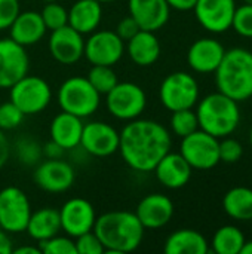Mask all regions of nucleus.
<instances>
[{
	"label": "nucleus",
	"instance_id": "nucleus-30",
	"mask_svg": "<svg viewBox=\"0 0 252 254\" xmlns=\"http://www.w3.org/2000/svg\"><path fill=\"white\" fill-rule=\"evenodd\" d=\"M86 79L100 94H108L119 82L111 65H92Z\"/></svg>",
	"mask_w": 252,
	"mask_h": 254
},
{
	"label": "nucleus",
	"instance_id": "nucleus-39",
	"mask_svg": "<svg viewBox=\"0 0 252 254\" xmlns=\"http://www.w3.org/2000/svg\"><path fill=\"white\" fill-rule=\"evenodd\" d=\"M16 150H18V156L22 162L25 164H34L40 155H42V149L39 144H36L31 140H21L16 144Z\"/></svg>",
	"mask_w": 252,
	"mask_h": 254
},
{
	"label": "nucleus",
	"instance_id": "nucleus-12",
	"mask_svg": "<svg viewBox=\"0 0 252 254\" xmlns=\"http://www.w3.org/2000/svg\"><path fill=\"white\" fill-rule=\"evenodd\" d=\"M236 0H198L193 12L202 28L212 34H221L232 28Z\"/></svg>",
	"mask_w": 252,
	"mask_h": 254
},
{
	"label": "nucleus",
	"instance_id": "nucleus-6",
	"mask_svg": "<svg viewBox=\"0 0 252 254\" xmlns=\"http://www.w3.org/2000/svg\"><path fill=\"white\" fill-rule=\"evenodd\" d=\"M199 83L187 71H174L168 74L159 88L162 106L169 112L193 109L199 101Z\"/></svg>",
	"mask_w": 252,
	"mask_h": 254
},
{
	"label": "nucleus",
	"instance_id": "nucleus-5",
	"mask_svg": "<svg viewBox=\"0 0 252 254\" xmlns=\"http://www.w3.org/2000/svg\"><path fill=\"white\" fill-rule=\"evenodd\" d=\"M100 92L83 76H73L62 82L58 89V104L62 112L79 118L94 115L100 107Z\"/></svg>",
	"mask_w": 252,
	"mask_h": 254
},
{
	"label": "nucleus",
	"instance_id": "nucleus-28",
	"mask_svg": "<svg viewBox=\"0 0 252 254\" xmlns=\"http://www.w3.org/2000/svg\"><path fill=\"white\" fill-rule=\"evenodd\" d=\"M224 213L236 222L252 220V189L247 186H235L223 196Z\"/></svg>",
	"mask_w": 252,
	"mask_h": 254
},
{
	"label": "nucleus",
	"instance_id": "nucleus-34",
	"mask_svg": "<svg viewBox=\"0 0 252 254\" xmlns=\"http://www.w3.org/2000/svg\"><path fill=\"white\" fill-rule=\"evenodd\" d=\"M232 28L242 37L252 39V4L244 3L236 6Z\"/></svg>",
	"mask_w": 252,
	"mask_h": 254
},
{
	"label": "nucleus",
	"instance_id": "nucleus-44",
	"mask_svg": "<svg viewBox=\"0 0 252 254\" xmlns=\"http://www.w3.org/2000/svg\"><path fill=\"white\" fill-rule=\"evenodd\" d=\"M12 250L13 247H12L10 238L7 237V232L0 229V254H10Z\"/></svg>",
	"mask_w": 252,
	"mask_h": 254
},
{
	"label": "nucleus",
	"instance_id": "nucleus-1",
	"mask_svg": "<svg viewBox=\"0 0 252 254\" xmlns=\"http://www.w3.org/2000/svg\"><path fill=\"white\" fill-rule=\"evenodd\" d=\"M119 134V152L123 161L140 173L153 171L172 146L169 131L151 119L129 121Z\"/></svg>",
	"mask_w": 252,
	"mask_h": 254
},
{
	"label": "nucleus",
	"instance_id": "nucleus-49",
	"mask_svg": "<svg viewBox=\"0 0 252 254\" xmlns=\"http://www.w3.org/2000/svg\"><path fill=\"white\" fill-rule=\"evenodd\" d=\"M245 3H248V4H252V0H244Z\"/></svg>",
	"mask_w": 252,
	"mask_h": 254
},
{
	"label": "nucleus",
	"instance_id": "nucleus-25",
	"mask_svg": "<svg viewBox=\"0 0 252 254\" xmlns=\"http://www.w3.org/2000/svg\"><path fill=\"white\" fill-rule=\"evenodd\" d=\"M102 19V6L98 0H77L68 10V25L80 34L94 33Z\"/></svg>",
	"mask_w": 252,
	"mask_h": 254
},
{
	"label": "nucleus",
	"instance_id": "nucleus-32",
	"mask_svg": "<svg viewBox=\"0 0 252 254\" xmlns=\"http://www.w3.org/2000/svg\"><path fill=\"white\" fill-rule=\"evenodd\" d=\"M42 19L46 25V30H56L68 24V10L61 6L58 1H49L40 12Z\"/></svg>",
	"mask_w": 252,
	"mask_h": 254
},
{
	"label": "nucleus",
	"instance_id": "nucleus-15",
	"mask_svg": "<svg viewBox=\"0 0 252 254\" xmlns=\"http://www.w3.org/2000/svg\"><path fill=\"white\" fill-rule=\"evenodd\" d=\"M33 179L36 186L42 190L49 193H62L73 186L76 174L68 162L59 158H48L36 168Z\"/></svg>",
	"mask_w": 252,
	"mask_h": 254
},
{
	"label": "nucleus",
	"instance_id": "nucleus-14",
	"mask_svg": "<svg viewBox=\"0 0 252 254\" xmlns=\"http://www.w3.org/2000/svg\"><path fill=\"white\" fill-rule=\"evenodd\" d=\"M120 134L111 125L94 121L83 125L80 146L92 156L107 158L119 150Z\"/></svg>",
	"mask_w": 252,
	"mask_h": 254
},
{
	"label": "nucleus",
	"instance_id": "nucleus-18",
	"mask_svg": "<svg viewBox=\"0 0 252 254\" xmlns=\"http://www.w3.org/2000/svg\"><path fill=\"white\" fill-rule=\"evenodd\" d=\"M226 54L224 45L214 37H201L195 40L187 51L189 67L201 74L215 73Z\"/></svg>",
	"mask_w": 252,
	"mask_h": 254
},
{
	"label": "nucleus",
	"instance_id": "nucleus-19",
	"mask_svg": "<svg viewBox=\"0 0 252 254\" xmlns=\"http://www.w3.org/2000/svg\"><path fill=\"white\" fill-rule=\"evenodd\" d=\"M135 216L144 229H160L174 217V202L163 193H149L138 202Z\"/></svg>",
	"mask_w": 252,
	"mask_h": 254
},
{
	"label": "nucleus",
	"instance_id": "nucleus-20",
	"mask_svg": "<svg viewBox=\"0 0 252 254\" xmlns=\"http://www.w3.org/2000/svg\"><path fill=\"white\" fill-rule=\"evenodd\" d=\"M128 9L141 30L154 33L165 27L171 15L166 0H128Z\"/></svg>",
	"mask_w": 252,
	"mask_h": 254
},
{
	"label": "nucleus",
	"instance_id": "nucleus-36",
	"mask_svg": "<svg viewBox=\"0 0 252 254\" xmlns=\"http://www.w3.org/2000/svg\"><path fill=\"white\" fill-rule=\"evenodd\" d=\"M24 113L12 103H0V129L9 131L21 125L24 119Z\"/></svg>",
	"mask_w": 252,
	"mask_h": 254
},
{
	"label": "nucleus",
	"instance_id": "nucleus-38",
	"mask_svg": "<svg viewBox=\"0 0 252 254\" xmlns=\"http://www.w3.org/2000/svg\"><path fill=\"white\" fill-rule=\"evenodd\" d=\"M19 12V0H0V31L9 30Z\"/></svg>",
	"mask_w": 252,
	"mask_h": 254
},
{
	"label": "nucleus",
	"instance_id": "nucleus-22",
	"mask_svg": "<svg viewBox=\"0 0 252 254\" xmlns=\"http://www.w3.org/2000/svg\"><path fill=\"white\" fill-rule=\"evenodd\" d=\"M46 31L48 30L42 19V15L36 10L19 12L12 25L9 27L10 39L24 48L40 42Z\"/></svg>",
	"mask_w": 252,
	"mask_h": 254
},
{
	"label": "nucleus",
	"instance_id": "nucleus-2",
	"mask_svg": "<svg viewBox=\"0 0 252 254\" xmlns=\"http://www.w3.org/2000/svg\"><path fill=\"white\" fill-rule=\"evenodd\" d=\"M144 226L135 213L108 211L97 217L94 232L100 238L104 253L125 254L135 252L144 240Z\"/></svg>",
	"mask_w": 252,
	"mask_h": 254
},
{
	"label": "nucleus",
	"instance_id": "nucleus-7",
	"mask_svg": "<svg viewBox=\"0 0 252 254\" xmlns=\"http://www.w3.org/2000/svg\"><path fill=\"white\" fill-rule=\"evenodd\" d=\"M9 89L10 101L25 116L43 112L52 100V91L49 83L39 76H30L28 73L18 82H15Z\"/></svg>",
	"mask_w": 252,
	"mask_h": 254
},
{
	"label": "nucleus",
	"instance_id": "nucleus-45",
	"mask_svg": "<svg viewBox=\"0 0 252 254\" xmlns=\"http://www.w3.org/2000/svg\"><path fill=\"white\" fill-rule=\"evenodd\" d=\"M12 253L15 254H42L39 247H30V246H25V247H19V249H13Z\"/></svg>",
	"mask_w": 252,
	"mask_h": 254
},
{
	"label": "nucleus",
	"instance_id": "nucleus-37",
	"mask_svg": "<svg viewBox=\"0 0 252 254\" xmlns=\"http://www.w3.org/2000/svg\"><path fill=\"white\" fill-rule=\"evenodd\" d=\"M77 254H104V247L94 231L74 238Z\"/></svg>",
	"mask_w": 252,
	"mask_h": 254
},
{
	"label": "nucleus",
	"instance_id": "nucleus-27",
	"mask_svg": "<svg viewBox=\"0 0 252 254\" xmlns=\"http://www.w3.org/2000/svg\"><path fill=\"white\" fill-rule=\"evenodd\" d=\"M25 231L37 243L58 235L61 231L59 211L55 208H49V207L40 208L34 213L31 211Z\"/></svg>",
	"mask_w": 252,
	"mask_h": 254
},
{
	"label": "nucleus",
	"instance_id": "nucleus-16",
	"mask_svg": "<svg viewBox=\"0 0 252 254\" xmlns=\"http://www.w3.org/2000/svg\"><path fill=\"white\" fill-rule=\"evenodd\" d=\"M25 48L10 37L0 39V88H10L28 73Z\"/></svg>",
	"mask_w": 252,
	"mask_h": 254
},
{
	"label": "nucleus",
	"instance_id": "nucleus-31",
	"mask_svg": "<svg viewBox=\"0 0 252 254\" xmlns=\"http://www.w3.org/2000/svg\"><path fill=\"white\" fill-rule=\"evenodd\" d=\"M196 129H199V122H198L196 112L193 109H183V110L172 112L171 131L177 137L183 138V137L195 132Z\"/></svg>",
	"mask_w": 252,
	"mask_h": 254
},
{
	"label": "nucleus",
	"instance_id": "nucleus-47",
	"mask_svg": "<svg viewBox=\"0 0 252 254\" xmlns=\"http://www.w3.org/2000/svg\"><path fill=\"white\" fill-rule=\"evenodd\" d=\"M248 141H250V147H251V150H252V127H251V129H250V135H248Z\"/></svg>",
	"mask_w": 252,
	"mask_h": 254
},
{
	"label": "nucleus",
	"instance_id": "nucleus-33",
	"mask_svg": "<svg viewBox=\"0 0 252 254\" xmlns=\"http://www.w3.org/2000/svg\"><path fill=\"white\" fill-rule=\"evenodd\" d=\"M39 249L42 254H77L74 240L71 237L55 235L49 240L40 241Z\"/></svg>",
	"mask_w": 252,
	"mask_h": 254
},
{
	"label": "nucleus",
	"instance_id": "nucleus-29",
	"mask_svg": "<svg viewBox=\"0 0 252 254\" xmlns=\"http://www.w3.org/2000/svg\"><path fill=\"white\" fill-rule=\"evenodd\" d=\"M245 241L247 238L238 226L224 225L215 231L209 250L215 254H241Z\"/></svg>",
	"mask_w": 252,
	"mask_h": 254
},
{
	"label": "nucleus",
	"instance_id": "nucleus-35",
	"mask_svg": "<svg viewBox=\"0 0 252 254\" xmlns=\"http://www.w3.org/2000/svg\"><path fill=\"white\" fill-rule=\"evenodd\" d=\"M244 156V144L232 135L220 138V162L236 164Z\"/></svg>",
	"mask_w": 252,
	"mask_h": 254
},
{
	"label": "nucleus",
	"instance_id": "nucleus-11",
	"mask_svg": "<svg viewBox=\"0 0 252 254\" xmlns=\"http://www.w3.org/2000/svg\"><path fill=\"white\" fill-rule=\"evenodd\" d=\"M125 54V42L110 30H95L85 40L83 55L92 65H114Z\"/></svg>",
	"mask_w": 252,
	"mask_h": 254
},
{
	"label": "nucleus",
	"instance_id": "nucleus-42",
	"mask_svg": "<svg viewBox=\"0 0 252 254\" xmlns=\"http://www.w3.org/2000/svg\"><path fill=\"white\" fill-rule=\"evenodd\" d=\"M166 1L171 9H175L180 12H187V10H193L198 0H166Z\"/></svg>",
	"mask_w": 252,
	"mask_h": 254
},
{
	"label": "nucleus",
	"instance_id": "nucleus-10",
	"mask_svg": "<svg viewBox=\"0 0 252 254\" xmlns=\"http://www.w3.org/2000/svg\"><path fill=\"white\" fill-rule=\"evenodd\" d=\"M31 205L27 195L15 186L0 190V229L7 234L25 232Z\"/></svg>",
	"mask_w": 252,
	"mask_h": 254
},
{
	"label": "nucleus",
	"instance_id": "nucleus-41",
	"mask_svg": "<svg viewBox=\"0 0 252 254\" xmlns=\"http://www.w3.org/2000/svg\"><path fill=\"white\" fill-rule=\"evenodd\" d=\"M9 156H10V146H9L6 135L0 129V168H3L6 165Z\"/></svg>",
	"mask_w": 252,
	"mask_h": 254
},
{
	"label": "nucleus",
	"instance_id": "nucleus-8",
	"mask_svg": "<svg viewBox=\"0 0 252 254\" xmlns=\"http://www.w3.org/2000/svg\"><path fill=\"white\" fill-rule=\"evenodd\" d=\"M180 153L193 170H211L220 164V138L199 128L181 138Z\"/></svg>",
	"mask_w": 252,
	"mask_h": 254
},
{
	"label": "nucleus",
	"instance_id": "nucleus-48",
	"mask_svg": "<svg viewBox=\"0 0 252 254\" xmlns=\"http://www.w3.org/2000/svg\"><path fill=\"white\" fill-rule=\"evenodd\" d=\"M100 3H110V1H114V0H98Z\"/></svg>",
	"mask_w": 252,
	"mask_h": 254
},
{
	"label": "nucleus",
	"instance_id": "nucleus-13",
	"mask_svg": "<svg viewBox=\"0 0 252 254\" xmlns=\"http://www.w3.org/2000/svg\"><path fill=\"white\" fill-rule=\"evenodd\" d=\"M61 231L73 240L94 231L97 222V213L94 205L85 198H71L61 207Z\"/></svg>",
	"mask_w": 252,
	"mask_h": 254
},
{
	"label": "nucleus",
	"instance_id": "nucleus-23",
	"mask_svg": "<svg viewBox=\"0 0 252 254\" xmlns=\"http://www.w3.org/2000/svg\"><path fill=\"white\" fill-rule=\"evenodd\" d=\"M83 125L85 124L82 122V118L67 112H61L50 122V140L64 150L74 149L80 144Z\"/></svg>",
	"mask_w": 252,
	"mask_h": 254
},
{
	"label": "nucleus",
	"instance_id": "nucleus-43",
	"mask_svg": "<svg viewBox=\"0 0 252 254\" xmlns=\"http://www.w3.org/2000/svg\"><path fill=\"white\" fill-rule=\"evenodd\" d=\"M62 152H64V149H61L56 143H53L52 140H50V143H48L45 147H43V150H42V153H45L48 158H50V159H53V158H59L61 155H62Z\"/></svg>",
	"mask_w": 252,
	"mask_h": 254
},
{
	"label": "nucleus",
	"instance_id": "nucleus-26",
	"mask_svg": "<svg viewBox=\"0 0 252 254\" xmlns=\"http://www.w3.org/2000/svg\"><path fill=\"white\" fill-rule=\"evenodd\" d=\"M163 252L166 254H206L209 244L199 231L178 229L166 238Z\"/></svg>",
	"mask_w": 252,
	"mask_h": 254
},
{
	"label": "nucleus",
	"instance_id": "nucleus-17",
	"mask_svg": "<svg viewBox=\"0 0 252 254\" xmlns=\"http://www.w3.org/2000/svg\"><path fill=\"white\" fill-rule=\"evenodd\" d=\"M48 45L53 60L64 65L76 64L85 52L83 34L71 28L68 24L53 30L50 33Z\"/></svg>",
	"mask_w": 252,
	"mask_h": 254
},
{
	"label": "nucleus",
	"instance_id": "nucleus-46",
	"mask_svg": "<svg viewBox=\"0 0 252 254\" xmlns=\"http://www.w3.org/2000/svg\"><path fill=\"white\" fill-rule=\"evenodd\" d=\"M241 254H252V240L251 241H245V244L241 250Z\"/></svg>",
	"mask_w": 252,
	"mask_h": 254
},
{
	"label": "nucleus",
	"instance_id": "nucleus-9",
	"mask_svg": "<svg viewBox=\"0 0 252 254\" xmlns=\"http://www.w3.org/2000/svg\"><path fill=\"white\" fill-rule=\"evenodd\" d=\"M105 95L110 115L120 121L137 119L147 106L144 89L132 82H117V85Z\"/></svg>",
	"mask_w": 252,
	"mask_h": 254
},
{
	"label": "nucleus",
	"instance_id": "nucleus-50",
	"mask_svg": "<svg viewBox=\"0 0 252 254\" xmlns=\"http://www.w3.org/2000/svg\"><path fill=\"white\" fill-rule=\"evenodd\" d=\"M45 3H49V1H56V0H43Z\"/></svg>",
	"mask_w": 252,
	"mask_h": 254
},
{
	"label": "nucleus",
	"instance_id": "nucleus-40",
	"mask_svg": "<svg viewBox=\"0 0 252 254\" xmlns=\"http://www.w3.org/2000/svg\"><path fill=\"white\" fill-rule=\"evenodd\" d=\"M140 30H141V28H140V25L137 24V21H135L131 15H128V16H125L123 19H120V21L117 22L114 31H116V34H117L123 42H128V40L132 39Z\"/></svg>",
	"mask_w": 252,
	"mask_h": 254
},
{
	"label": "nucleus",
	"instance_id": "nucleus-4",
	"mask_svg": "<svg viewBox=\"0 0 252 254\" xmlns=\"http://www.w3.org/2000/svg\"><path fill=\"white\" fill-rule=\"evenodd\" d=\"M196 106L199 128L217 138L232 135L241 124L239 103L220 91L205 95Z\"/></svg>",
	"mask_w": 252,
	"mask_h": 254
},
{
	"label": "nucleus",
	"instance_id": "nucleus-3",
	"mask_svg": "<svg viewBox=\"0 0 252 254\" xmlns=\"http://www.w3.org/2000/svg\"><path fill=\"white\" fill-rule=\"evenodd\" d=\"M214 74L217 91L238 103L252 98V51L245 48L226 49Z\"/></svg>",
	"mask_w": 252,
	"mask_h": 254
},
{
	"label": "nucleus",
	"instance_id": "nucleus-24",
	"mask_svg": "<svg viewBox=\"0 0 252 254\" xmlns=\"http://www.w3.org/2000/svg\"><path fill=\"white\" fill-rule=\"evenodd\" d=\"M125 52L134 64L140 67H150L159 60L162 48L154 31L140 30L132 39L126 42Z\"/></svg>",
	"mask_w": 252,
	"mask_h": 254
},
{
	"label": "nucleus",
	"instance_id": "nucleus-21",
	"mask_svg": "<svg viewBox=\"0 0 252 254\" xmlns=\"http://www.w3.org/2000/svg\"><path fill=\"white\" fill-rule=\"evenodd\" d=\"M154 174L159 183L168 189H181L184 188L190 179L193 168L190 164L183 158V155L178 152H168L154 167Z\"/></svg>",
	"mask_w": 252,
	"mask_h": 254
}]
</instances>
